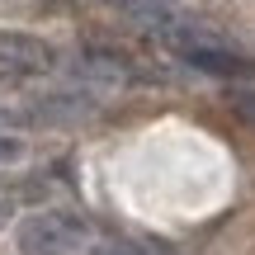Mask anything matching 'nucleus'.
I'll use <instances>...</instances> for the list:
<instances>
[{"label": "nucleus", "mask_w": 255, "mask_h": 255, "mask_svg": "<svg viewBox=\"0 0 255 255\" xmlns=\"http://www.w3.org/2000/svg\"><path fill=\"white\" fill-rule=\"evenodd\" d=\"M0 66L14 76H47L57 66V47L19 28H0Z\"/></svg>", "instance_id": "nucleus-4"}, {"label": "nucleus", "mask_w": 255, "mask_h": 255, "mask_svg": "<svg viewBox=\"0 0 255 255\" xmlns=\"http://www.w3.org/2000/svg\"><path fill=\"white\" fill-rule=\"evenodd\" d=\"M95 255H170L161 246H146V241H128V237H100V246H95Z\"/></svg>", "instance_id": "nucleus-6"}, {"label": "nucleus", "mask_w": 255, "mask_h": 255, "mask_svg": "<svg viewBox=\"0 0 255 255\" xmlns=\"http://www.w3.org/2000/svg\"><path fill=\"white\" fill-rule=\"evenodd\" d=\"M14 123H24V119H19V114H9V109H0V132H5V128H14Z\"/></svg>", "instance_id": "nucleus-10"}, {"label": "nucleus", "mask_w": 255, "mask_h": 255, "mask_svg": "<svg viewBox=\"0 0 255 255\" xmlns=\"http://www.w3.org/2000/svg\"><path fill=\"white\" fill-rule=\"evenodd\" d=\"M71 71L85 76V81H95V85H137V81H146V71H142L128 52L104 47V43H85L81 52H76Z\"/></svg>", "instance_id": "nucleus-3"}, {"label": "nucleus", "mask_w": 255, "mask_h": 255, "mask_svg": "<svg viewBox=\"0 0 255 255\" xmlns=\"http://www.w3.org/2000/svg\"><path fill=\"white\" fill-rule=\"evenodd\" d=\"M9 213H14V199H9V194H0V227H5Z\"/></svg>", "instance_id": "nucleus-9"}, {"label": "nucleus", "mask_w": 255, "mask_h": 255, "mask_svg": "<svg viewBox=\"0 0 255 255\" xmlns=\"http://www.w3.org/2000/svg\"><path fill=\"white\" fill-rule=\"evenodd\" d=\"M227 104H232V109H237L246 123H255V90H232V95H227Z\"/></svg>", "instance_id": "nucleus-7"}, {"label": "nucleus", "mask_w": 255, "mask_h": 255, "mask_svg": "<svg viewBox=\"0 0 255 255\" xmlns=\"http://www.w3.org/2000/svg\"><path fill=\"white\" fill-rule=\"evenodd\" d=\"M90 109L95 104H85L81 95H47L28 119H81V114H90Z\"/></svg>", "instance_id": "nucleus-5"}, {"label": "nucleus", "mask_w": 255, "mask_h": 255, "mask_svg": "<svg viewBox=\"0 0 255 255\" xmlns=\"http://www.w3.org/2000/svg\"><path fill=\"white\" fill-rule=\"evenodd\" d=\"M19 151H24V146H19L14 137H5V132H0V165H5V161H14Z\"/></svg>", "instance_id": "nucleus-8"}, {"label": "nucleus", "mask_w": 255, "mask_h": 255, "mask_svg": "<svg viewBox=\"0 0 255 255\" xmlns=\"http://www.w3.org/2000/svg\"><path fill=\"white\" fill-rule=\"evenodd\" d=\"M100 237L71 208H38L14 227V255H95Z\"/></svg>", "instance_id": "nucleus-1"}, {"label": "nucleus", "mask_w": 255, "mask_h": 255, "mask_svg": "<svg viewBox=\"0 0 255 255\" xmlns=\"http://www.w3.org/2000/svg\"><path fill=\"white\" fill-rule=\"evenodd\" d=\"M180 62H189L194 71L203 76H222V81H251L255 76V62L246 52H241L237 43H227V38H203V43H189L184 52H175Z\"/></svg>", "instance_id": "nucleus-2"}]
</instances>
